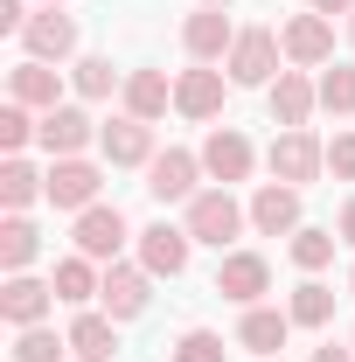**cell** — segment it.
<instances>
[{
	"mask_svg": "<svg viewBox=\"0 0 355 362\" xmlns=\"http://www.w3.org/2000/svg\"><path fill=\"white\" fill-rule=\"evenodd\" d=\"M286 314H293V327H327V320H334V286L300 279V293L286 300Z\"/></svg>",
	"mask_w": 355,
	"mask_h": 362,
	"instance_id": "28",
	"label": "cell"
},
{
	"mask_svg": "<svg viewBox=\"0 0 355 362\" xmlns=\"http://www.w3.org/2000/svg\"><path fill=\"white\" fill-rule=\"evenodd\" d=\"M188 251H195L188 223H146L139 230V265L153 272V279H181L188 272Z\"/></svg>",
	"mask_w": 355,
	"mask_h": 362,
	"instance_id": "12",
	"label": "cell"
},
{
	"mask_svg": "<svg viewBox=\"0 0 355 362\" xmlns=\"http://www.w3.org/2000/svg\"><path fill=\"white\" fill-rule=\"evenodd\" d=\"M320 112H334V119H349V112H355V63L320 70Z\"/></svg>",
	"mask_w": 355,
	"mask_h": 362,
	"instance_id": "31",
	"label": "cell"
},
{
	"mask_svg": "<svg viewBox=\"0 0 355 362\" xmlns=\"http://www.w3.org/2000/svg\"><path fill=\"white\" fill-rule=\"evenodd\" d=\"M98 188H105V168L84 160V153H70V160H56V168H49V195H42V202L70 209V216H84L91 202H98Z\"/></svg>",
	"mask_w": 355,
	"mask_h": 362,
	"instance_id": "6",
	"label": "cell"
},
{
	"mask_svg": "<svg viewBox=\"0 0 355 362\" xmlns=\"http://www.w3.org/2000/svg\"><path fill=\"white\" fill-rule=\"evenodd\" d=\"M77 98H112V90H126V77L112 70V56H77Z\"/></svg>",
	"mask_w": 355,
	"mask_h": 362,
	"instance_id": "30",
	"label": "cell"
},
{
	"mask_svg": "<svg viewBox=\"0 0 355 362\" xmlns=\"http://www.w3.org/2000/svg\"><path fill=\"white\" fill-rule=\"evenodd\" d=\"M286 334H293L286 307H244V320H237V349H251V356H279Z\"/></svg>",
	"mask_w": 355,
	"mask_h": 362,
	"instance_id": "22",
	"label": "cell"
},
{
	"mask_svg": "<svg viewBox=\"0 0 355 362\" xmlns=\"http://www.w3.org/2000/svg\"><path fill=\"white\" fill-rule=\"evenodd\" d=\"M70 356L77 362H112L119 356V320L105 314V307H77V320H70Z\"/></svg>",
	"mask_w": 355,
	"mask_h": 362,
	"instance_id": "19",
	"label": "cell"
},
{
	"mask_svg": "<svg viewBox=\"0 0 355 362\" xmlns=\"http://www.w3.org/2000/svg\"><path fill=\"white\" fill-rule=\"evenodd\" d=\"M334 230H342V244H355V195L342 202V223H334Z\"/></svg>",
	"mask_w": 355,
	"mask_h": 362,
	"instance_id": "38",
	"label": "cell"
},
{
	"mask_svg": "<svg viewBox=\"0 0 355 362\" xmlns=\"http://www.w3.org/2000/svg\"><path fill=\"white\" fill-rule=\"evenodd\" d=\"M49 195V175H35L21 153H7V168H0V202H7V216H21L28 202H42Z\"/></svg>",
	"mask_w": 355,
	"mask_h": 362,
	"instance_id": "25",
	"label": "cell"
},
{
	"mask_svg": "<svg viewBox=\"0 0 355 362\" xmlns=\"http://www.w3.org/2000/svg\"><path fill=\"white\" fill-rule=\"evenodd\" d=\"M35 251H42V230L28 223V216H7L0 223V272H28Z\"/></svg>",
	"mask_w": 355,
	"mask_h": 362,
	"instance_id": "26",
	"label": "cell"
},
{
	"mask_svg": "<svg viewBox=\"0 0 355 362\" xmlns=\"http://www.w3.org/2000/svg\"><path fill=\"white\" fill-rule=\"evenodd\" d=\"M49 7H56V0H49Z\"/></svg>",
	"mask_w": 355,
	"mask_h": 362,
	"instance_id": "43",
	"label": "cell"
},
{
	"mask_svg": "<svg viewBox=\"0 0 355 362\" xmlns=\"http://www.w3.org/2000/svg\"><path fill=\"white\" fill-rule=\"evenodd\" d=\"M223 70H209V63H195V70H181L175 77V112L181 119H216L223 112Z\"/></svg>",
	"mask_w": 355,
	"mask_h": 362,
	"instance_id": "20",
	"label": "cell"
},
{
	"mask_svg": "<svg viewBox=\"0 0 355 362\" xmlns=\"http://www.w3.org/2000/svg\"><path fill=\"white\" fill-rule=\"evenodd\" d=\"M28 28V0H0V35H21Z\"/></svg>",
	"mask_w": 355,
	"mask_h": 362,
	"instance_id": "35",
	"label": "cell"
},
{
	"mask_svg": "<svg viewBox=\"0 0 355 362\" xmlns=\"http://www.w3.org/2000/svg\"><path fill=\"white\" fill-rule=\"evenodd\" d=\"M35 126H42V119H28V105H14V98L0 105V146H7V153H21V146L35 139Z\"/></svg>",
	"mask_w": 355,
	"mask_h": 362,
	"instance_id": "32",
	"label": "cell"
},
{
	"mask_svg": "<svg viewBox=\"0 0 355 362\" xmlns=\"http://www.w3.org/2000/svg\"><path fill=\"white\" fill-rule=\"evenodd\" d=\"M349 293H355V272H349Z\"/></svg>",
	"mask_w": 355,
	"mask_h": 362,
	"instance_id": "41",
	"label": "cell"
},
{
	"mask_svg": "<svg viewBox=\"0 0 355 362\" xmlns=\"http://www.w3.org/2000/svg\"><path fill=\"white\" fill-rule=\"evenodd\" d=\"M279 49H286V63H293V70H320V63L334 56V21L307 7V14H293V21H286Z\"/></svg>",
	"mask_w": 355,
	"mask_h": 362,
	"instance_id": "8",
	"label": "cell"
},
{
	"mask_svg": "<svg viewBox=\"0 0 355 362\" xmlns=\"http://www.w3.org/2000/svg\"><path fill=\"white\" fill-rule=\"evenodd\" d=\"M49 307H56V286L28 279V272H7V286H0V320L7 327H42Z\"/></svg>",
	"mask_w": 355,
	"mask_h": 362,
	"instance_id": "13",
	"label": "cell"
},
{
	"mask_svg": "<svg viewBox=\"0 0 355 362\" xmlns=\"http://www.w3.org/2000/svg\"><path fill=\"white\" fill-rule=\"evenodd\" d=\"M7 98L28 105V112H56V105H63V70H49V63H35V56H21V63L7 70Z\"/></svg>",
	"mask_w": 355,
	"mask_h": 362,
	"instance_id": "15",
	"label": "cell"
},
{
	"mask_svg": "<svg viewBox=\"0 0 355 362\" xmlns=\"http://www.w3.org/2000/svg\"><path fill=\"white\" fill-rule=\"evenodd\" d=\"M70 237H77V251H84V258H98V265H119L126 237H139V230L126 223L112 202H91L84 216H77V230H70Z\"/></svg>",
	"mask_w": 355,
	"mask_h": 362,
	"instance_id": "5",
	"label": "cell"
},
{
	"mask_svg": "<svg viewBox=\"0 0 355 362\" xmlns=\"http://www.w3.org/2000/svg\"><path fill=\"white\" fill-rule=\"evenodd\" d=\"M195 7H230V0H195Z\"/></svg>",
	"mask_w": 355,
	"mask_h": 362,
	"instance_id": "39",
	"label": "cell"
},
{
	"mask_svg": "<svg viewBox=\"0 0 355 362\" xmlns=\"http://www.w3.org/2000/svg\"><path fill=\"white\" fill-rule=\"evenodd\" d=\"M14 362H70V334H56V327H14Z\"/></svg>",
	"mask_w": 355,
	"mask_h": 362,
	"instance_id": "29",
	"label": "cell"
},
{
	"mask_svg": "<svg viewBox=\"0 0 355 362\" xmlns=\"http://www.w3.org/2000/svg\"><path fill=\"white\" fill-rule=\"evenodd\" d=\"M153 300V272L146 265H105V286H98V307L112 320H139Z\"/></svg>",
	"mask_w": 355,
	"mask_h": 362,
	"instance_id": "10",
	"label": "cell"
},
{
	"mask_svg": "<svg viewBox=\"0 0 355 362\" xmlns=\"http://www.w3.org/2000/svg\"><path fill=\"white\" fill-rule=\"evenodd\" d=\"M327 168H334L342 181H355V133H334V139H327Z\"/></svg>",
	"mask_w": 355,
	"mask_h": 362,
	"instance_id": "34",
	"label": "cell"
},
{
	"mask_svg": "<svg viewBox=\"0 0 355 362\" xmlns=\"http://www.w3.org/2000/svg\"><path fill=\"white\" fill-rule=\"evenodd\" d=\"M251 230H258V237H293V230H300V188L265 181V188L251 195Z\"/></svg>",
	"mask_w": 355,
	"mask_h": 362,
	"instance_id": "18",
	"label": "cell"
},
{
	"mask_svg": "<svg viewBox=\"0 0 355 362\" xmlns=\"http://www.w3.org/2000/svg\"><path fill=\"white\" fill-rule=\"evenodd\" d=\"M313 14H327V21H334V14H355V0H307Z\"/></svg>",
	"mask_w": 355,
	"mask_h": 362,
	"instance_id": "36",
	"label": "cell"
},
{
	"mask_svg": "<svg viewBox=\"0 0 355 362\" xmlns=\"http://www.w3.org/2000/svg\"><path fill=\"white\" fill-rule=\"evenodd\" d=\"M307 362H355V349H334V341H327V349H313Z\"/></svg>",
	"mask_w": 355,
	"mask_h": 362,
	"instance_id": "37",
	"label": "cell"
},
{
	"mask_svg": "<svg viewBox=\"0 0 355 362\" xmlns=\"http://www.w3.org/2000/svg\"><path fill=\"white\" fill-rule=\"evenodd\" d=\"M230 42H237V28H230V14H223V7H195V14L181 21V49H188L195 63L230 56Z\"/></svg>",
	"mask_w": 355,
	"mask_h": 362,
	"instance_id": "17",
	"label": "cell"
},
{
	"mask_svg": "<svg viewBox=\"0 0 355 362\" xmlns=\"http://www.w3.org/2000/svg\"><path fill=\"white\" fill-rule=\"evenodd\" d=\"M21 49H28L35 63H63V56H77V21H70L63 7H42V14H28Z\"/></svg>",
	"mask_w": 355,
	"mask_h": 362,
	"instance_id": "14",
	"label": "cell"
},
{
	"mask_svg": "<svg viewBox=\"0 0 355 362\" xmlns=\"http://www.w3.org/2000/svg\"><path fill=\"white\" fill-rule=\"evenodd\" d=\"M349 42H355V14H349Z\"/></svg>",
	"mask_w": 355,
	"mask_h": 362,
	"instance_id": "40",
	"label": "cell"
},
{
	"mask_svg": "<svg viewBox=\"0 0 355 362\" xmlns=\"http://www.w3.org/2000/svg\"><path fill=\"white\" fill-rule=\"evenodd\" d=\"M98 146H105L112 168H146V160H153V126L133 119V112H119L112 126H98Z\"/></svg>",
	"mask_w": 355,
	"mask_h": 362,
	"instance_id": "16",
	"label": "cell"
},
{
	"mask_svg": "<svg viewBox=\"0 0 355 362\" xmlns=\"http://www.w3.org/2000/svg\"><path fill=\"white\" fill-rule=\"evenodd\" d=\"M258 362H279V356H258Z\"/></svg>",
	"mask_w": 355,
	"mask_h": 362,
	"instance_id": "42",
	"label": "cell"
},
{
	"mask_svg": "<svg viewBox=\"0 0 355 362\" xmlns=\"http://www.w3.org/2000/svg\"><path fill=\"white\" fill-rule=\"evenodd\" d=\"M279 35L272 28H237V42H230V56H223V70H230V84L244 90H272V77H279Z\"/></svg>",
	"mask_w": 355,
	"mask_h": 362,
	"instance_id": "2",
	"label": "cell"
},
{
	"mask_svg": "<svg viewBox=\"0 0 355 362\" xmlns=\"http://www.w3.org/2000/svg\"><path fill=\"white\" fill-rule=\"evenodd\" d=\"M202 153H188V146H168V153H153L146 160V195L153 202H195L202 188Z\"/></svg>",
	"mask_w": 355,
	"mask_h": 362,
	"instance_id": "4",
	"label": "cell"
},
{
	"mask_svg": "<svg viewBox=\"0 0 355 362\" xmlns=\"http://www.w3.org/2000/svg\"><path fill=\"white\" fill-rule=\"evenodd\" d=\"M272 181H286V188H307V181H320V168H327V139H313L307 126H279V139H272Z\"/></svg>",
	"mask_w": 355,
	"mask_h": 362,
	"instance_id": "3",
	"label": "cell"
},
{
	"mask_svg": "<svg viewBox=\"0 0 355 362\" xmlns=\"http://www.w3.org/2000/svg\"><path fill=\"white\" fill-rule=\"evenodd\" d=\"M49 286H56V300H63V307H91V300H98V286H105V272H98V258L77 251V258H63V265H56Z\"/></svg>",
	"mask_w": 355,
	"mask_h": 362,
	"instance_id": "24",
	"label": "cell"
},
{
	"mask_svg": "<svg viewBox=\"0 0 355 362\" xmlns=\"http://www.w3.org/2000/svg\"><path fill=\"white\" fill-rule=\"evenodd\" d=\"M91 139H98V126H91L84 105H56V112H42V126H35V146H42L49 160H70V153H84Z\"/></svg>",
	"mask_w": 355,
	"mask_h": 362,
	"instance_id": "11",
	"label": "cell"
},
{
	"mask_svg": "<svg viewBox=\"0 0 355 362\" xmlns=\"http://www.w3.org/2000/svg\"><path fill=\"white\" fill-rule=\"evenodd\" d=\"M119 98H126V112H133V119H146V126H153V119L175 105V84H168V70H133Z\"/></svg>",
	"mask_w": 355,
	"mask_h": 362,
	"instance_id": "23",
	"label": "cell"
},
{
	"mask_svg": "<svg viewBox=\"0 0 355 362\" xmlns=\"http://www.w3.org/2000/svg\"><path fill=\"white\" fill-rule=\"evenodd\" d=\"M216 293H223V300H237V307H265V293H272V265L258 258V251H223V265H216Z\"/></svg>",
	"mask_w": 355,
	"mask_h": 362,
	"instance_id": "7",
	"label": "cell"
},
{
	"mask_svg": "<svg viewBox=\"0 0 355 362\" xmlns=\"http://www.w3.org/2000/svg\"><path fill=\"white\" fill-rule=\"evenodd\" d=\"M175 362H223V334H209V327H188L175 341Z\"/></svg>",
	"mask_w": 355,
	"mask_h": 362,
	"instance_id": "33",
	"label": "cell"
},
{
	"mask_svg": "<svg viewBox=\"0 0 355 362\" xmlns=\"http://www.w3.org/2000/svg\"><path fill=\"white\" fill-rule=\"evenodd\" d=\"M70 362H77V356H70Z\"/></svg>",
	"mask_w": 355,
	"mask_h": 362,
	"instance_id": "44",
	"label": "cell"
},
{
	"mask_svg": "<svg viewBox=\"0 0 355 362\" xmlns=\"http://www.w3.org/2000/svg\"><path fill=\"white\" fill-rule=\"evenodd\" d=\"M251 168H258V146L237 133V126H209V139H202V175L230 188V181L251 175Z\"/></svg>",
	"mask_w": 355,
	"mask_h": 362,
	"instance_id": "9",
	"label": "cell"
},
{
	"mask_svg": "<svg viewBox=\"0 0 355 362\" xmlns=\"http://www.w3.org/2000/svg\"><path fill=\"white\" fill-rule=\"evenodd\" d=\"M265 98H272V119H279V126H307L313 105H320V84H313L307 70H279Z\"/></svg>",
	"mask_w": 355,
	"mask_h": 362,
	"instance_id": "21",
	"label": "cell"
},
{
	"mask_svg": "<svg viewBox=\"0 0 355 362\" xmlns=\"http://www.w3.org/2000/svg\"><path fill=\"white\" fill-rule=\"evenodd\" d=\"M334 244H342V230H313V223H300L286 251H293V265L313 279V272H327V265H334Z\"/></svg>",
	"mask_w": 355,
	"mask_h": 362,
	"instance_id": "27",
	"label": "cell"
},
{
	"mask_svg": "<svg viewBox=\"0 0 355 362\" xmlns=\"http://www.w3.org/2000/svg\"><path fill=\"white\" fill-rule=\"evenodd\" d=\"M244 223H251V209H244L230 188H202V195L188 202V237H195V244H216V251H230V244L244 237Z\"/></svg>",
	"mask_w": 355,
	"mask_h": 362,
	"instance_id": "1",
	"label": "cell"
}]
</instances>
